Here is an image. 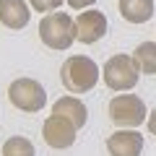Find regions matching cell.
Wrapping results in <instances>:
<instances>
[{
	"mask_svg": "<svg viewBox=\"0 0 156 156\" xmlns=\"http://www.w3.org/2000/svg\"><path fill=\"white\" fill-rule=\"evenodd\" d=\"M120 16L128 23H146L154 16V0H120Z\"/></svg>",
	"mask_w": 156,
	"mask_h": 156,
	"instance_id": "8fae6325",
	"label": "cell"
},
{
	"mask_svg": "<svg viewBox=\"0 0 156 156\" xmlns=\"http://www.w3.org/2000/svg\"><path fill=\"white\" fill-rule=\"evenodd\" d=\"M140 68L133 55H112L101 68V78L112 91H130L138 83Z\"/></svg>",
	"mask_w": 156,
	"mask_h": 156,
	"instance_id": "3957f363",
	"label": "cell"
},
{
	"mask_svg": "<svg viewBox=\"0 0 156 156\" xmlns=\"http://www.w3.org/2000/svg\"><path fill=\"white\" fill-rule=\"evenodd\" d=\"M29 18H31V11H29L26 0H0V21H3V26L18 31V29H23L29 23Z\"/></svg>",
	"mask_w": 156,
	"mask_h": 156,
	"instance_id": "9c48e42d",
	"label": "cell"
},
{
	"mask_svg": "<svg viewBox=\"0 0 156 156\" xmlns=\"http://www.w3.org/2000/svg\"><path fill=\"white\" fill-rule=\"evenodd\" d=\"M3 156H37L34 143L23 135H13L3 143Z\"/></svg>",
	"mask_w": 156,
	"mask_h": 156,
	"instance_id": "4fadbf2b",
	"label": "cell"
},
{
	"mask_svg": "<svg viewBox=\"0 0 156 156\" xmlns=\"http://www.w3.org/2000/svg\"><path fill=\"white\" fill-rule=\"evenodd\" d=\"M65 3L73 8V11H83V8H91L96 0H65Z\"/></svg>",
	"mask_w": 156,
	"mask_h": 156,
	"instance_id": "9a60e30c",
	"label": "cell"
},
{
	"mask_svg": "<svg viewBox=\"0 0 156 156\" xmlns=\"http://www.w3.org/2000/svg\"><path fill=\"white\" fill-rule=\"evenodd\" d=\"M109 120L117 128H140L148 120L146 101L138 94H117L109 101Z\"/></svg>",
	"mask_w": 156,
	"mask_h": 156,
	"instance_id": "277c9868",
	"label": "cell"
},
{
	"mask_svg": "<svg viewBox=\"0 0 156 156\" xmlns=\"http://www.w3.org/2000/svg\"><path fill=\"white\" fill-rule=\"evenodd\" d=\"M39 39L50 50H68L76 39V21L62 11L44 13V18L39 21Z\"/></svg>",
	"mask_w": 156,
	"mask_h": 156,
	"instance_id": "7a4b0ae2",
	"label": "cell"
},
{
	"mask_svg": "<svg viewBox=\"0 0 156 156\" xmlns=\"http://www.w3.org/2000/svg\"><path fill=\"white\" fill-rule=\"evenodd\" d=\"M52 115H60V117H65V120H70L78 130L83 128L86 120H89L86 104L81 99H76V96H60V99L55 101V107H52Z\"/></svg>",
	"mask_w": 156,
	"mask_h": 156,
	"instance_id": "30bf717a",
	"label": "cell"
},
{
	"mask_svg": "<svg viewBox=\"0 0 156 156\" xmlns=\"http://www.w3.org/2000/svg\"><path fill=\"white\" fill-rule=\"evenodd\" d=\"M62 3H65V0H29V5H31L34 11H39V13H52V11H57Z\"/></svg>",
	"mask_w": 156,
	"mask_h": 156,
	"instance_id": "5bb4252c",
	"label": "cell"
},
{
	"mask_svg": "<svg viewBox=\"0 0 156 156\" xmlns=\"http://www.w3.org/2000/svg\"><path fill=\"white\" fill-rule=\"evenodd\" d=\"M8 99L21 112H39V109H44V104H47V91L34 78H16L8 86Z\"/></svg>",
	"mask_w": 156,
	"mask_h": 156,
	"instance_id": "5b68a950",
	"label": "cell"
},
{
	"mask_svg": "<svg viewBox=\"0 0 156 156\" xmlns=\"http://www.w3.org/2000/svg\"><path fill=\"white\" fill-rule=\"evenodd\" d=\"M76 133L78 128L70 122V120H65V117L60 115H50L44 120V125H42V135H44V143L50 146V148H70L73 143H76Z\"/></svg>",
	"mask_w": 156,
	"mask_h": 156,
	"instance_id": "8992f818",
	"label": "cell"
},
{
	"mask_svg": "<svg viewBox=\"0 0 156 156\" xmlns=\"http://www.w3.org/2000/svg\"><path fill=\"white\" fill-rule=\"evenodd\" d=\"M107 151H109V156H140L143 135L130 130V128L117 130V133H112L107 138Z\"/></svg>",
	"mask_w": 156,
	"mask_h": 156,
	"instance_id": "ba28073f",
	"label": "cell"
},
{
	"mask_svg": "<svg viewBox=\"0 0 156 156\" xmlns=\"http://www.w3.org/2000/svg\"><path fill=\"white\" fill-rule=\"evenodd\" d=\"M146 125H148V133H151V135H156V109H154V112L148 115V120H146Z\"/></svg>",
	"mask_w": 156,
	"mask_h": 156,
	"instance_id": "2e32d148",
	"label": "cell"
},
{
	"mask_svg": "<svg viewBox=\"0 0 156 156\" xmlns=\"http://www.w3.org/2000/svg\"><path fill=\"white\" fill-rule=\"evenodd\" d=\"M133 57L138 60L140 73H146V76H154L156 73V42H143V44H138V50L133 52Z\"/></svg>",
	"mask_w": 156,
	"mask_h": 156,
	"instance_id": "7c38bea8",
	"label": "cell"
},
{
	"mask_svg": "<svg viewBox=\"0 0 156 156\" xmlns=\"http://www.w3.org/2000/svg\"><path fill=\"white\" fill-rule=\"evenodd\" d=\"M101 70L96 68V62L86 55H73L62 62L60 68V81L70 94H86L96 86Z\"/></svg>",
	"mask_w": 156,
	"mask_h": 156,
	"instance_id": "6da1fadb",
	"label": "cell"
},
{
	"mask_svg": "<svg viewBox=\"0 0 156 156\" xmlns=\"http://www.w3.org/2000/svg\"><path fill=\"white\" fill-rule=\"evenodd\" d=\"M107 34V16L101 11H83L76 18V39L83 44H94Z\"/></svg>",
	"mask_w": 156,
	"mask_h": 156,
	"instance_id": "52a82bcc",
	"label": "cell"
}]
</instances>
